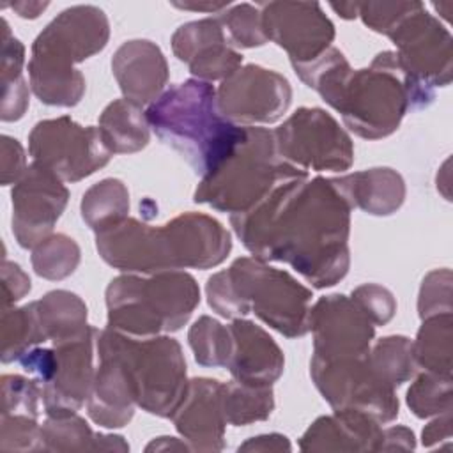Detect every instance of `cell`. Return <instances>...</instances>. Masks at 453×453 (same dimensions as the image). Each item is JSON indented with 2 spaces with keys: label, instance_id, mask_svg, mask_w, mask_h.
Returning a JSON list of instances; mask_svg holds the SVG:
<instances>
[{
  "label": "cell",
  "instance_id": "obj_42",
  "mask_svg": "<svg viewBox=\"0 0 453 453\" xmlns=\"http://www.w3.org/2000/svg\"><path fill=\"white\" fill-rule=\"evenodd\" d=\"M418 311L421 320L451 313V271L449 269H435L430 271L421 283L419 297H418Z\"/></svg>",
  "mask_w": 453,
  "mask_h": 453
},
{
  "label": "cell",
  "instance_id": "obj_3",
  "mask_svg": "<svg viewBox=\"0 0 453 453\" xmlns=\"http://www.w3.org/2000/svg\"><path fill=\"white\" fill-rule=\"evenodd\" d=\"M108 39L110 23L103 9H64L32 44L28 80L35 97L48 106H76L85 94V78L74 65L99 53Z\"/></svg>",
  "mask_w": 453,
  "mask_h": 453
},
{
  "label": "cell",
  "instance_id": "obj_43",
  "mask_svg": "<svg viewBox=\"0 0 453 453\" xmlns=\"http://www.w3.org/2000/svg\"><path fill=\"white\" fill-rule=\"evenodd\" d=\"M350 299L359 306V310L370 319L373 326L388 324L396 311V301L391 290L377 283L359 285L352 290Z\"/></svg>",
  "mask_w": 453,
  "mask_h": 453
},
{
  "label": "cell",
  "instance_id": "obj_23",
  "mask_svg": "<svg viewBox=\"0 0 453 453\" xmlns=\"http://www.w3.org/2000/svg\"><path fill=\"white\" fill-rule=\"evenodd\" d=\"M111 73L126 99L152 104L166 88L168 64L157 44L147 39L122 42L111 58Z\"/></svg>",
  "mask_w": 453,
  "mask_h": 453
},
{
  "label": "cell",
  "instance_id": "obj_47",
  "mask_svg": "<svg viewBox=\"0 0 453 453\" xmlns=\"http://www.w3.org/2000/svg\"><path fill=\"white\" fill-rule=\"evenodd\" d=\"M27 170V157L21 143L7 134L2 136V184H16Z\"/></svg>",
  "mask_w": 453,
  "mask_h": 453
},
{
  "label": "cell",
  "instance_id": "obj_10",
  "mask_svg": "<svg viewBox=\"0 0 453 453\" xmlns=\"http://www.w3.org/2000/svg\"><path fill=\"white\" fill-rule=\"evenodd\" d=\"M278 156L308 172H345L354 163L349 133L322 108H299L274 131Z\"/></svg>",
  "mask_w": 453,
  "mask_h": 453
},
{
  "label": "cell",
  "instance_id": "obj_19",
  "mask_svg": "<svg viewBox=\"0 0 453 453\" xmlns=\"http://www.w3.org/2000/svg\"><path fill=\"white\" fill-rule=\"evenodd\" d=\"M96 248L108 265L124 273L154 274L172 271L163 228L150 226L134 218H126L97 232Z\"/></svg>",
  "mask_w": 453,
  "mask_h": 453
},
{
  "label": "cell",
  "instance_id": "obj_4",
  "mask_svg": "<svg viewBox=\"0 0 453 453\" xmlns=\"http://www.w3.org/2000/svg\"><path fill=\"white\" fill-rule=\"evenodd\" d=\"M317 92L354 134L366 140L395 133L409 110V94L395 51L375 55L365 69L340 67Z\"/></svg>",
  "mask_w": 453,
  "mask_h": 453
},
{
  "label": "cell",
  "instance_id": "obj_28",
  "mask_svg": "<svg viewBox=\"0 0 453 453\" xmlns=\"http://www.w3.org/2000/svg\"><path fill=\"white\" fill-rule=\"evenodd\" d=\"M34 303L44 336L51 343L78 338L92 327L87 324V306L74 292L51 290Z\"/></svg>",
  "mask_w": 453,
  "mask_h": 453
},
{
  "label": "cell",
  "instance_id": "obj_25",
  "mask_svg": "<svg viewBox=\"0 0 453 453\" xmlns=\"http://www.w3.org/2000/svg\"><path fill=\"white\" fill-rule=\"evenodd\" d=\"M99 363L87 398L88 418L104 428H122L134 414V395L122 363L108 350L97 349Z\"/></svg>",
  "mask_w": 453,
  "mask_h": 453
},
{
  "label": "cell",
  "instance_id": "obj_17",
  "mask_svg": "<svg viewBox=\"0 0 453 453\" xmlns=\"http://www.w3.org/2000/svg\"><path fill=\"white\" fill-rule=\"evenodd\" d=\"M97 329L53 343L55 363L51 375L41 384L42 403L48 416L73 414L87 402L94 380V343Z\"/></svg>",
  "mask_w": 453,
  "mask_h": 453
},
{
  "label": "cell",
  "instance_id": "obj_1",
  "mask_svg": "<svg viewBox=\"0 0 453 453\" xmlns=\"http://www.w3.org/2000/svg\"><path fill=\"white\" fill-rule=\"evenodd\" d=\"M350 211L334 179L304 172L281 180L244 214L230 216V225L255 258L285 262L311 287L326 288L349 273Z\"/></svg>",
  "mask_w": 453,
  "mask_h": 453
},
{
  "label": "cell",
  "instance_id": "obj_50",
  "mask_svg": "<svg viewBox=\"0 0 453 453\" xmlns=\"http://www.w3.org/2000/svg\"><path fill=\"white\" fill-rule=\"evenodd\" d=\"M237 451H290V442L281 434H265L248 439Z\"/></svg>",
  "mask_w": 453,
  "mask_h": 453
},
{
  "label": "cell",
  "instance_id": "obj_30",
  "mask_svg": "<svg viewBox=\"0 0 453 453\" xmlns=\"http://www.w3.org/2000/svg\"><path fill=\"white\" fill-rule=\"evenodd\" d=\"M453 352V317L441 313L423 319L416 340L412 342V356L418 370L451 377Z\"/></svg>",
  "mask_w": 453,
  "mask_h": 453
},
{
  "label": "cell",
  "instance_id": "obj_24",
  "mask_svg": "<svg viewBox=\"0 0 453 453\" xmlns=\"http://www.w3.org/2000/svg\"><path fill=\"white\" fill-rule=\"evenodd\" d=\"M382 428L370 414L338 409L317 418L299 441L301 451H377Z\"/></svg>",
  "mask_w": 453,
  "mask_h": 453
},
{
  "label": "cell",
  "instance_id": "obj_13",
  "mask_svg": "<svg viewBox=\"0 0 453 453\" xmlns=\"http://www.w3.org/2000/svg\"><path fill=\"white\" fill-rule=\"evenodd\" d=\"M221 115L244 127L278 122L292 103L288 80L257 64L241 65L216 88Z\"/></svg>",
  "mask_w": 453,
  "mask_h": 453
},
{
  "label": "cell",
  "instance_id": "obj_2",
  "mask_svg": "<svg viewBox=\"0 0 453 453\" xmlns=\"http://www.w3.org/2000/svg\"><path fill=\"white\" fill-rule=\"evenodd\" d=\"M145 113L156 136L200 177L212 173L246 134L244 126L221 115L216 88L196 78L166 88Z\"/></svg>",
  "mask_w": 453,
  "mask_h": 453
},
{
  "label": "cell",
  "instance_id": "obj_38",
  "mask_svg": "<svg viewBox=\"0 0 453 453\" xmlns=\"http://www.w3.org/2000/svg\"><path fill=\"white\" fill-rule=\"evenodd\" d=\"M451 377L421 372L407 389V405L418 418L439 416L451 411Z\"/></svg>",
  "mask_w": 453,
  "mask_h": 453
},
{
  "label": "cell",
  "instance_id": "obj_55",
  "mask_svg": "<svg viewBox=\"0 0 453 453\" xmlns=\"http://www.w3.org/2000/svg\"><path fill=\"white\" fill-rule=\"evenodd\" d=\"M331 9L338 12V16L345 19L357 18V2H347V4H331Z\"/></svg>",
  "mask_w": 453,
  "mask_h": 453
},
{
  "label": "cell",
  "instance_id": "obj_32",
  "mask_svg": "<svg viewBox=\"0 0 453 453\" xmlns=\"http://www.w3.org/2000/svg\"><path fill=\"white\" fill-rule=\"evenodd\" d=\"M0 338L2 363L18 361L30 349L48 342L39 322L35 303L19 308H2Z\"/></svg>",
  "mask_w": 453,
  "mask_h": 453
},
{
  "label": "cell",
  "instance_id": "obj_5",
  "mask_svg": "<svg viewBox=\"0 0 453 453\" xmlns=\"http://www.w3.org/2000/svg\"><path fill=\"white\" fill-rule=\"evenodd\" d=\"M200 303L196 280L184 271L124 273L106 287L108 327L134 338L179 331Z\"/></svg>",
  "mask_w": 453,
  "mask_h": 453
},
{
  "label": "cell",
  "instance_id": "obj_44",
  "mask_svg": "<svg viewBox=\"0 0 453 453\" xmlns=\"http://www.w3.org/2000/svg\"><path fill=\"white\" fill-rule=\"evenodd\" d=\"M205 294L209 306L225 319H242L250 313V310L242 304L226 269L214 273L207 280Z\"/></svg>",
  "mask_w": 453,
  "mask_h": 453
},
{
  "label": "cell",
  "instance_id": "obj_26",
  "mask_svg": "<svg viewBox=\"0 0 453 453\" xmlns=\"http://www.w3.org/2000/svg\"><path fill=\"white\" fill-rule=\"evenodd\" d=\"M333 179L352 209L372 216H389L405 200L403 177L393 168L379 166Z\"/></svg>",
  "mask_w": 453,
  "mask_h": 453
},
{
  "label": "cell",
  "instance_id": "obj_18",
  "mask_svg": "<svg viewBox=\"0 0 453 453\" xmlns=\"http://www.w3.org/2000/svg\"><path fill=\"white\" fill-rule=\"evenodd\" d=\"M161 228L172 271L216 267L232 250L228 230L209 214L182 212Z\"/></svg>",
  "mask_w": 453,
  "mask_h": 453
},
{
  "label": "cell",
  "instance_id": "obj_53",
  "mask_svg": "<svg viewBox=\"0 0 453 453\" xmlns=\"http://www.w3.org/2000/svg\"><path fill=\"white\" fill-rule=\"evenodd\" d=\"M154 449L156 451H166V449H189L191 451L189 444L186 441L179 442L177 437H157V439H154L150 444H147L145 451H154Z\"/></svg>",
  "mask_w": 453,
  "mask_h": 453
},
{
  "label": "cell",
  "instance_id": "obj_51",
  "mask_svg": "<svg viewBox=\"0 0 453 453\" xmlns=\"http://www.w3.org/2000/svg\"><path fill=\"white\" fill-rule=\"evenodd\" d=\"M127 451L129 444L124 441L122 435H106L96 434V451Z\"/></svg>",
  "mask_w": 453,
  "mask_h": 453
},
{
  "label": "cell",
  "instance_id": "obj_9",
  "mask_svg": "<svg viewBox=\"0 0 453 453\" xmlns=\"http://www.w3.org/2000/svg\"><path fill=\"white\" fill-rule=\"evenodd\" d=\"M226 271L242 304L269 327L287 338H299L310 331L313 296L290 273L255 257H241Z\"/></svg>",
  "mask_w": 453,
  "mask_h": 453
},
{
  "label": "cell",
  "instance_id": "obj_35",
  "mask_svg": "<svg viewBox=\"0 0 453 453\" xmlns=\"http://www.w3.org/2000/svg\"><path fill=\"white\" fill-rule=\"evenodd\" d=\"M78 264L80 246L65 234H51L32 250V267L44 280H64L74 273Z\"/></svg>",
  "mask_w": 453,
  "mask_h": 453
},
{
  "label": "cell",
  "instance_id": "obj_15",
  "mask_svg": "<svg viewBox=\"0 0 453 453\" xmlns=\"http://www.w3.org/2000/svg\"><path fill=\"white\" fill-rule=\"evenodd\" d=\"M267 41L288 53L294 64H306L320 57L334 41V25L317 2L260 4Z\"/></svg>",
  "mask_w": 453,
  "mask_h": 453
},
{
  "label": "cell",
  "instance_id": "obj_37",
  "mask_svg": "<svg viewBox=\"0 0 453 453\" xmlns=\"http://www.w3.org/2000/svg\"><path fill=\"white\" fill-rule=\"evenodd\" d=\"M41 432L48 451H96V434L76 412L48 416Z\"/></svg>",
  "mask_w": 453,
  "mask_h": 453
},
{
  "label": "cell",
  "instance_id": "obj_16",
  "mask_svg": "<svg viewBox=\"0 0 453 453\" xmlns=\"http://www.w3.org/2000/svg\"><path fill=\"white\" fill-rule=\"evenodd\" d=\"M308 327L313 334V356L322 359L366 356L375 336V326L343 294L320 297L310 308Z\"/></svg>",
  "mask_w": 453,
  "mask_h": 453
},
{
  "label": "cell",
  "instance_id": "obj_21",
  "mask_svg": "<svg viewBox=\"0 0 453 453\" xmlns=\"http://www.w3.org/2000/svg\"><path fill=\"white\" fill-rule=\"evenodd\" d=\"M170 419L191 451H221L226 426L223 382L209 377L191 379Z\"/></svg>",
  "mask_w": 453,
  "mask_h": 453
},
{
  "label": "cell",
  "instance_id": "obj_39",
  "mask_svg": "<svg viewBox=\"0 0 453 453\" xmlns=\"http://www.w3.org/2000/svg\"><path fill=\"white\" fill-rule=\"evenodd\" d=\"M228 42L234 48H257L267 42L258 5L235 4L218 16Z\"/></svg>",
  "mask_w": 453,
  "mask_h": 453
},
{
  "label": "cell",
  "instance_id": "obj_22",
  "mask_svg": "<svg viewBox=\"0 0 453 453\" xmlns=\"http://www.w3.org/2000/svg\"><path fill=\"white\" fill-rule=\"evenodd\" d=\"M232 349L226 368L234 380L253 386H273L283 373L285 356L265 329L246 319L228 326Z\"/></svg>",
  "mask_w": 453,
  "mask_h": 453
},
{
  "label": "cell",
  "instance_id": "obj_20",
  "mask_svg": "<svg viewBox=\"0 0 453 453\" xmlns=\"http://www.w3.org/2000/svg\"><path fill=\"white\" fill-rule=\"evenodd\" d=\"M173 55L202 81L225 80L242 64V55L228 42L218 18L180 25L172 35Z\"/></svg>",
  "mask_w": 453,
  "mask_h": 453
},
{
  "label": "cell",
  "instance_id": "obj_54",
  "mask_svg": "<svg viewBox=\"0 0 453 453\" xmlns=\"http://www.w3.org/2000/svg\"><path fill=\"white\" fill-rule=\"evenodd\" d=\"M48 7V2H16V4H11V9L18 12V16L21 18H37L44 9Z\"/></svg>",
  "mask_w": 453,
  "mask_h": 453
},
{
  "label": "cell",
  "instance_id": "obj_52",
  "mask_svg": "<svg viewBox=\"0 0 453 453\" xmlns=\"http://www.w3.org/2000/svg\"><path fill=\"white\" fill-rule=\"evenodd\" d=\"M175 7L179 9H186V11H207V12H223L225 9H228L232 4L230 2H198V4H193V2H172Z\"/></svg>",
  "mask_w": 453,
  "mask_h": 453
},
{
  "label": "cell",
  "instance_id": "obj_40",
  "mask_svg": "<svg viewBox=\"0 0 453 453\" xmlns=\"http://www.w3.org/2000/svg\"><path fill=\"white\" fill-rule=\"evenodd\" d=\"M2 416H39L41 384L16 373L2 375Z\"/></svg>",
  "mask_w": 453,
  "mask_h": 453
},
{
  "label": "cell",
  "instance_id": "obj_12",
  "mask_svg": "<svg viewBox=\"0 0 453 453\" xmlns=\"http://www.w3.org/2000/svg\"><path fill=\"white\" fill-rule=\"evenodd\" d=\"M310 375L324 400L334 409H356L380 425L398 416V398L373 372L366 356L322 359L311 356Z\"/></svg>",
  "mask_w": 453,
  "mask_h": 453
},
{
  "label": "cell",
  "instance_id": "obj_41",
  "mask_svg": "<svg viewBox=\"0 0 453 453\" xmlns=\"http://www.w3.org/2000/svg\"><path fill=\"white\" fill-rule=\"evenodd\" d=\"M0 449L4 451H39L44 449L42 432L37 418L2 416Z\"/></svg>",
  "mask_w": 453,
  "mask_h": 453
},
{
  "label": "cell",
  "instance_id": "obj_46",
  "mask_svg": "<svg viewBox=\"0 0 453 453\" xmlns=\"http://www.w3.org/2000/svg\"><path fill=\"white\" fill-rule=\"evenodd\" d=\"M30 292L28 274L14 262L2 264V308H9Z\"/></svg>",
  "mask_w": 453,
  "mask_h": 453
},
{
  "label": "cell",
  "instance_id": "obj_49",
  "mask_svg": "<svg viewBox=\"0 0 453 453\" xmlns=\"http://www.w3.org/2000/svg\"><path fill=\"white\" fill-rule=\"evenodd\" d=\"M449 439H451V411L439 414L421 432V442L425 448H432Z\"/></svg>",
  "mask_w": 453,
  "mask_h": 453
},
{
  "label": "cell",
  "instance_id": "obj_48",
  "mask_svg": "<svg viewBox=\"0 0 453 453\" xmlns=\"http://www.w3.org/2000/svg\"><path fill=\"white\" fill-rule=\"evenodd\" d=\"M416 437L414 432L407 426H389L382 428L380 442L377 451H393V449H414Z\"/></svg>",
  "mask_w": 453,
  "mask_h": 453
},
{
  "label": "cell",
  "instance_id": "obj_33",
  "mask_svg": "<svg viewBox=\"0 0 453 453\" xmlns=\"http://www.w3.org/2000/svg\"><path fill=\"white\" fill-rule=\"evenodd\" d=\"M223 411L226 423L234 426L264 421L274 411L273 386H253L232 379L223 384Z\"/></svg>",
  "mask_w": 453,
  "mask_h": 453
},
{
  "label": "cell",
  "instance_id": "obj_6",
  "mask_svg": "<svg viewBox=\"0 0 453 453\" xmlns=\"http://www.w3.org/2000/svg\"><path fill=\"white\" fill-rule=\"evenodd\" d=\"M301 173L304 170L278 156L273 131L251 126L237 149L212 173L202 177L193 200L237 216L255 207L281 180Z\"/></svg>",
  "mask_w": 453,
  "mask_h": 453
},
{
  "label": "cell",
  "instance_id": "obj_11",
  "mask_svg": "<svg viewBox=\"0 0 453 453\" xmlns=\"http://www.w3.org/2000/svg\"><path fill=\"white\" fill-rule=\"evenodd\" d=\"M28 152L39 166L64 182H78L111 159L96 126H80L67 115L37 122L28 134Z\"/></svg>",
  "mask_w": 453,
  "mask_h": 453
},
{
  "label": "cell",
  "instance_id": "obj_29",
  "mask_svg": "<svg viewBox=\"0 0 453 453\" xmlns=\"http://www.w3.org/2000/svg\"><path fill=\"white\" fill-rule=\"evenodd\" d=\"M23 64H25V46L18 37L11 34L9 23L2 18V104L0 117L4 122L19 120L27 108L30 90L27 80L23 78Z\"/></svg>",
  "mask_w": 453,
  "mask_h": 453
},
{
  "label": "cell",
  "instance_id": "obj_14",
  "mask_svg": "<svg viewBox=\"0 0 453 453\" xmlns=\"http://www.w3.org/2000/svg\"><path fill=\"white\" fill-rule=\"evenodd\" d=\"M12 234L25 250H34L53 234L62 216L69 189L55 173L30 163L12 188Z\"/></svg>",
  "mask_w": 453,
  "mask_h": 453
},
{
  "label": "cell",
  "instance_id": "obj_8",
  "mask_svg": "<svg viewBox=\"0 0 453 453\" xmlns=\"http://www.w3.org/2000/svg\"><path fill=\"white\" fill-rule=\"evenodd\" d=\"M388 37L396 46L395 55L407 87L409 110L426 108L435 97V88L451 83V34L426 11L425 4L414 2Z\"/></svg>",
  "mask_w": 453,
  "mask_h": 453
},
{
  "label": "cell",
  "instance_id": "obj_31",
  "mask_svg": "<svg viewBox=\"0 0 453 453\" xmlns=\"http://www.w3.org/2000/svg\"><path fill=\"white\" fill-rule=\"evenodd\" d=\"M80 211L90 230L103 232L127 218L129 191L120 179H103L83 193Z\"/></svg>",
  "mask_w": 453,
  "mask_h": 453
},
{
  "label": "cell",
  "instance_id": "obj_7",
  "mask_svg": "<svg viewBox=\"0 0 453 453\" xmlns=\"http://www.w3.org/2000/svg\"><path fill=\"white\" fill-rule=\"evenodd\" d=\"M96 349L111 352L124 366L134 402L145 412L170 418L186 388V359L175 338H134L115 329H97Z\"/></svg>",
  "mask_w": 453,
  "mask_h": 453
},
{
  "label": "cell",
  "instance_id": "obj_34",
  "mask_svg": "<svg viewBox=\"0 0 453 453\" xmlns=\"http://www.w3.org/2000/svg\"><path fill=\"white\" fill-rule=\"evenodd\" d=\"M368 361L379 379L393 389L411 380L418 372L412 356V342L402 334L377 340V343L370 347Z\"/></svg>",
  "mask_w": 453,
  "mask_h": 453
},
{
  "label": "cell",
  "instance_id": "obj_27",
  "mask_svg": "<svg viewBox=\"0 0 453 453\" xmlns=\"http://www.w3.org/2000/svg\"><path fill=\"white\" fill-rule=\"evenodd\" d=\"M99 131L111 154H133L147 147L150 126L145 110L122 97L111 101L99 117Z\"/></svg>",
  "mask_w": 453,
  "mask_h": 453
},
{
  "label": "cell",
  "instance_id": "obj_36",
  "mask_svg": "<svg viewBox=\"0 0 453 453\" xmlns=\"http://www.w3.org/2000/svg\"><path fill=\"white\" fill-rule=\"evenodd\" d=\"M188 342L198 365L226 368L232 349V336L228 326H223L209 315H202L189 327Z\"/></svg>",
  "mask_w": 453,
  "mask_h": 453
},
{
  "label": "cell",
  "instance_id": "obj_45",
  "mask_svg": "<svg viewBox=\"0 0 453 453\" xmlns=\"http://www.w3.org/2000/svg\"><path fill=\"white\" fill-rule=\"evenodd\" d=\"M412 4L414 2H365L357 4V16L373 32L388 35L411 11Z\"/></svg>",
  "mask_w": 453,
  "mask_h": 453
}]
</instances>
